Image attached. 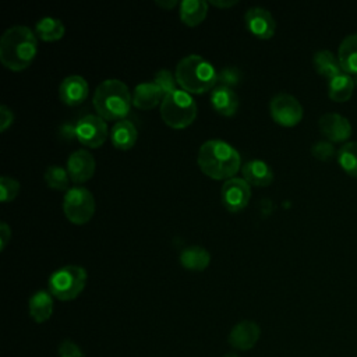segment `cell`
Here are the masks:
<instances>
[{
  "label": "cell",
  "instance_id": "obj_18",
  "mask_svg": "<svg viewBox=\"0 0 357 357\" xmlns=\"http://www.w3.org/2000/svg\"><path fill=\"white\" fill-rule=\"evenodd\" d=\"M211 105L216 113L222 116H233L238 106V99L230 86L219 85L211 93Z\"/></svg>",
  "mask_w": 357,
  "mask_h": 357
},
{
  "label": "cell",
  "instance_id": "obj_38",
  "mask_svg": "<svg viewBox=\"0 0 357 357\" xmlns=\"http://www.w3.org/2000/svg\"><path fill=\"white\" fill-rule=\"evenodd\" d=\"M225 357H238L237 354H234V353H229V354H226Z\"/></svg>",
  "mask_w": 357,
  "mask_h": 357
},
{
  "label": "cell",
  "instance_id": "obj_4",
  "mask_svg": "<svg viewBox=\"0 0 357 357\" xmlns=\"http://www.w3.org/2000/svg\"><path fill=\"white\" fill-rule=\"evenodd\" d=\"M176 79L183 91L188 93H202L216 84L218 73L215 67L199 54H188L176 66Z\"/></svg>",
  "mask_w": 357,
  "mask_h": 357
},
{
  "label": "cell",
  "instance_id": "obj_1",
  "mask_svg": "<svg viewBox=\"0 0 357 357\" xmlns=\"http://www.w3.org/2000/svg\"><path fill=\"white\" fill-rule=\"evenodd\" d=\"M36 35L24 25H14L0 38V61L11 71H22L36 56Z\"/></svg>",
  "mask_w": 357,
  "mask_h": 357
},
{
  "label": "cell",
  "instance_id": "obj_10",
  "mask_svg": "<svg viewBox=\"0 0 357 357\" xmlns=\"http://www.w3.org/2000/svg\"><path fill=\"white\" fill-rule=\"evenodd\" d=\"M222 202L230 212H240L248 205L251 197L250 184L240 177H231L222 185Z\"/></svg>",
  "mask_w": 357,
  "mask_h": 357
},
{
  "label": "cell",
  "instance_id": "obj_25",
  "mask_svg": "<svg viewBox=\"0 0 357 357\" xmlns=\"http://www.w3.org/2000/svg\"><path fill=\"white\" fill-rule=\"evenodd\" d=\"M208 13V3L204 0H184L180 3V20L188 26L199 25Z\"/></svg>",
  "mask_w": 357,
  "mask_h": 357
},
{
  "label": "cell",
  "instance_id": "obj_20",
  "mask_svg": "<svg viewBox=\"0 0 357 357\" xmlns=\"http://www.w3.org/2000/svg\"><path fill=\"white\" fill-rule=\"evenodd\" d=\"M52 312H53V296L50 294V291L39 290L31 296L29 315L35 322L42 324L47 321L52 317Z\"/></svg>",
  "mask_w": 357,
  "mask_h": 357
},
{
  "label": "cell",
  "instance_id": "obj_11",
  "mask_svg": "<svg viewBox=\"0 0 357 357\" xmlns=\"http://www.w3.org/2000/svg\"><path fill=\"white\" fill-rule=\"evenodd\" d=\"M244 22L251 35L258 39H269L273 36L276 22L272 14L262 7H251L244 15Z\"/></svg>",
  "mask_w": 357,
  "mask_h": 357
},
{
  "label": "cell",
  "instance_id": "obj_24",
  "mask_svg": "<svg viewBox=\"0 0 357 357\" xmlns=\"http://www.w3.org/2000/svg\"><path fill=\"white\" fill-rule=\"evenodd\" d=\"M209 262L211 254L199 245L187 247L180 252V264L188 271L201 272L208 268Z\"/></svg>",
  "mask_w": 357,
  "mask_h": 357
},
{
  "label": "cell",
  "instance_id": "obj_36",
  "mask_svg": "<svg viewBox=\"0 0 357 357\" xmlns=\"http://www.w3.org/2000/svg\"><path fill=\"white\" fill-rule=\"evenodd\" d=\"M211 4H212V6H216V7H220V8H229V7L234 6V4H237V1H236V0H230V1H219V0H212V1H211Z\"/></svg>",
  "mask_w": 357,
  "mask_h": 357
},
{
  "label": "cell",
  "instance_id": "obj_15",
  "mask_svg": "<svg viewBox=\"0 0 357 357\" xmlns=\"http://www.w3.org/2000/svg\"><path fill=\"white\" fill-rule=\"evenodd\" d=\"M88 92V82L81 75H68L59 86L60 99L67 106H77L82 103L86 99Z\"/></svg>",
  "mask_w": 357,
  "mask_h": 357
},
{
  "label": "cell",
  "instance_id": "obj_27",
  "mask_svg": "<svg viewBox=\"0 0 357 357\" xmlns=\"http://www.w3.org/2000/svg\"><path fill=\"white\" fill-rule=\"evenodd\" d=\"M340 167L351 177L357 178V142L350 141L340 146L336 156Z\"/></svg>",
  "mask_w": 357,
  "mask_h": 357
},
{
  "label": "cell",
  "instance_id": "obj_5",
  "mask_svg": "<svg viewBox=\"0 0 357 357\" xmlns=\"http://www.w3.org/2000/svg\"><path fill=\"white\" fill-rule=\"evenodd\" d=\"M160 116L169 127L185 128L197 117V103L188 92L176 89L163 96Z\"/></svg>",
  "mask_w": 357,
  "mask_h": 357
},
{
  "label": "cell",
  "instance_id": "obj_28",
  "mask_svg": "<svg viewBox=\"0 0 357 357\" xmlns=\"http://www.w3.org/2000/svg\"><path fill=\"white\" fill-rule=\"evenodd\" d=\"M43 177H45L46 184L53 190H59V191L70 190L68 188V183H70L68 172H67V169H64L59 165L49 166L43 174Z\"/></svg>",
  "mask_w": 357,
  "mask_h": 357
},
{
  "label": "cell",
  "instance_id": "obj_23",
  "mask_svg": "<svg viewBox=\"0 0 357 357\" xmlns=\"http://www.w3.org/2000/svg\"><path fill=\"white\" fill-rule=\"evenodd\" d=\"M354 81L350 74L340 73L328 81V96L333 102H346L351 98L354 91Z\"/></svg>",
  "mask_w": 357,
  "mask_h": 357
},
{
  "label": "cell",
  "instance_id": "obj_9",
  "mask_svg": "<svg viewBox=\"0 0 357 357\" xmlns=\"http://www.w3.org/2000/svg\"><path fill=\"white\" fill-rule=\"evenodd\" d=\"M74 134L77 139L88 148H99L109 135L106 121L95 114H86L78 120Z\"/></svg>",
  "mask_w": 357,
  "mask_h": 357
},
{
  "label": "cell",
  "instance_id": "obj_19",
  "mask_svg": "<svg viewBox=\"0 0 357 357\" xmlns=\"http://www.w3.org/2000/svg\"><path fill=\"white\" fill-rule=\"evenodd\" d=\"M337 59L343 73L357 74V32L343 38L337 49Z\"/></svg>",
  "mask_w": 357,
  "mask_h": 357
},
{
  "label": "cell",
  "instance_id": "obj_14",
  "mask_svg": "<svg viewBox=\"0 0 357 357\" xmlns=\"http://www.w3.org/2000/svg\"><path fill=\"white\" fill-rule=\"evenodd\" d=\"M261 335L257 322L245 319L234 325L229 333V343L237 350H250L255 346Z\"/></svg>",
  "mask_w": 357,
  "mask_h": 357
},
{
  "label": "cell",
  "instance_id": "obj_7",
  "mask_svg": "<svg viewBox=\"0 0 357 357\" xmlns=\"http://www.w3.org/2000/svg\"><path fill=\"white\" fill-rule=\"evenodd\" d=\"M63 211L66 218L74 225H85L95 212V199L85 187H73L66 191L63 198Z\"/></svg>",
  "mask_w": 357,
  "mask_h": 357
},
{
  "label": "cell",
  "instance_id": "obj_26",
  "mask_svg": "<svg viewBox=\"0 0 357 357\" xmlns=\"http://www.w3.org/2000/svg\"><path fill=\"white\" fill-rule=\"evenodd\" d=\"M64 32V24L59 18L53 17H43L35 25V35L45 42L59 40L60 38H63Z\"/></svg>",
  "mask_w": 357,
  "mask_h": 357
},
{
  "label": "cell",
  "instance_id": "obj_8",
  "mask_svg": "<svg viewBox=\"0 0 357 357\" xmlns=\"http://www.w3.org/2000/svg\"><path fill=\"white\" fill-rule=\"evenodd\" d=\"M271 116L275 123L283 127H294L303 119V106L290 93H278L269 103Z\"/></svg>",
  "mask_w": 357,
  "mask_h": 357
},
{
  "label": "cell",
  "instance_id": "obj_37",
  "mask_svg": "<svg viewBox=\"0 0 357 357\" xmlns=\"http://www.w3.org/2000/svg\"><path fill=\"white\" fill-rule=\"evenodd\" d=\"M155 4L159 6V7H162V8L170 10V8H173L174 6H177V1H176V0H167V1H165V0H156Z\"/></svg>",
  "mask_w": 357,
  "mask_h": 357
},
{
  "label": "cell",
  "instance_id": "obj_2",
  "mask_svg": "<svg viewBox=\"0 0 357 357\" xmlns=\"http://www.w3.org/2000/svg\"><path fill=\"white\" fill-rule=\"evenodd\" d=\"M197 163L208 177L213 180H229L240 169L241 158L237 149L226 141L208 139L198 149Z\"/></svg>",
  "mask_w": 357,
  "mask_h": 357
},
{
  "label": "cell",
  "instance_id": "obj_35",
  "mask_svg": "<svg viewBox=\"0 0 357 357\" xmlns=\"http://www.w3.org/2000/svg\"><path fill=\"white\" fill-rule=\"evenodd\" d=\"M10 238H11V229H10V226L6 222H1L0 223V241H1L0 250L1 251L6 248V245L8 244Z\"/></svg>",
  "mask_w": 357,
  "mask_h": 357
},
{
  "label": "cell",
  "instance_id": "obj_34",
  "mask_svg": "<svg viewBox=\"0 0 357 357\" xmlns=\"http://www.w3.org/2000/svg\"><path fill=\"white\" fill-rule=\"evenodd\" d=\"M13 120H14L13 112L6 105H1L0 106V131L1 132L6 131L13 124Z\"/></svg>",
  "mask_w": 357,
  "mask_h": 357
},
{
  "label": "cell",
  "instance_id": "obj_30",
  "mask_svg": "<svg viewBox=\"0 0 357 357\" xmlns=\"http://www.w3.org/2000/svg\"><path fill=\"white\" fill-rule=\"evenodd\" d=\"M20 191V183L8 176H3L0 178V194H1V201L3 202H10L13 201Z\"/></svg>",
  "mask_w": 357,
  "mask_h": 357
},
{
  "label": "cell",
  "instance_id": "obj_21",
  "mask_svg": "<svg viewBox=\"0 0 357 357\" xmlns=\"http://www.w3.org/2000/svg\"><path fill=\"white\" fill-rule=\"evenodd\" d=\"M110 139L117 149H131L137 141V128L130 120H120L112 127Z\"/></svg>",
  "mask_w": 357,
  "mask_h": 357
},
{
  "label": "cell",
  "instance_id": "obj_39",
  "mask_svg": "<svg viewBox=\"0 0 357 357\" xmlns=\"http://www.w3.org/2000/svg\"><path fill=\"white\" fill-rule=\"evenodd\" d=\"M353 77V81H354V84H356V86H357V74H354V75H351Z\"/></svg>",
  "mask_w": 357,
  "mask_h": 357
},
{
  "label": "cell",
  "instance_id": "obj_29",
  "mask_svg": "<svg viewBox=\"0 0 357 357\" xmlns=\"http://www.w3.org/2000/svg\"><path fill=\"white\" fill-rule=\"evenodd\" d=\"M311 153L315 159L322 160V162H329L332 160L335 156H337V152L333 146V144L328 139H322V141H317L312 144L311 146Z\"/></svg>",
  "mask_w": 357,
  "mask_h": 357
},
{
  "label": "cell",
  "instance_id": "obj_17",
  "mask_svg": "<svg viewBox=\"0 0 357 357\" xmlns=\"http://www.w3.org/2000/svg\"><path fill=\"white\" fill-rule=\"evenodd\" d=\"M163 91L155 82H141L132 93V105L141 110H151L163 100Z\"/></svg>",
  "mask_w": 357,
  "mask_h": 357
},
{
  "label": "cell",
  "instance_id": "obj_32",
  "mask_svg": "<svg viewBox=\"0 0 357 357\" xmlns=\"http://www.w3.org/2000/svg\"><path fill=\"white\" fill-rule=\"evenodd\" d=\"M60 357H84V351L73 340H63L59 346Z\"/></svg>",
  "mask_w": 357,
  "mask_h": 357
},
{
  "label": "cell",
  "instance_id": "obj_16",
  "mask_svg": "<svg viewBox=\"0 0 357 357\" xmlns=\"http://www.w3.org/2000/svg\"><path fill=\"white\" fill-rule=\"evenodd\" d=\"M241 173H243V178L250 185L266 187L273 180V172L271 166L266 162L259 159H252L244 163L241 166Z\"/></svg>",
  "mask_w": 357,
  "mask_h": 357
},
{
  "label": "cell",
  "instance_id": "obj_33",
  "mask_svg": "<svg viewBox=\"0 0 357 357\" xmlns=\"http://www.w3.org/2000/svg\"><path fill=\"white\" fill-rule=\"evenodd\" d=\"M218 81H220L222 85H226V86L231 88V85L238 81L237 71L234 68H226L220 74H218Z\"/></svg>",
  "mask_w": 357,
  "mask_h": 357
},
{
  "label": "cell",
  "instance_id": "obj_12",
  "mask_svg": "<svg viewBox=\"0 0 357 357\" xmlns=\"http://www.w3.org/2000/svg\"><path fill=\"white\" fill-rule=\"evenodd\" d=\"M321 134L331 142L346 141L351 135V124L347 117L339 113H325L318 120Z\"/></svg>",
  "mask_w": 357,
  "mask_h": 357
},
{
  "label": "cell",
  "instance_id": "obj_6",
  "mask_svg": "<svg viewBox=\"0 0 357 357\" xmlns=\"http://www.w3.org/2000/svg\"><path fill=\"white\" fill-rule=\"evenodd\" d=\"M86 283V271L78 265H67L54 271L49 278V291L61 301L79 296Z\"/></svg>",
  "mask_w": 357,
  "mask_h": 357
},
{
  "label": "cell",
  "instance_id": "obj_13",
  "mask_svg": "<svg viewBox=\"0 0 357 357\" xmlns=\"http://www.w3.org/2000/svg\"><path fill=\"white\" fill-rule=\"evenodd\" d=\"M67 172L74 183L88 181L95 172V159L86 149L74 151L67 159Z\"/></svg>",
  "mask_w": 357,
  "mask_h": 357
},
{
  "label": "cell",
  "instance_id": "obj_22",
  "mask_svg": "<svg viewBox=\"0 0 357 357\" xmlns=\"http://www.w3.org/2000/svg\"><path fill=\"white\" fill-rule=\"evenodd\" d=\"M312 64H314L315 71L319 75L328 78V81L331 78L339 75L340 73H343L340 68L337 56H335L331 50H326V49H322V50H318L314 53Z\"/></svg>",
  "mask_w": 357,
  "mask_h": 357
},
{
  "label": "cell",
  "instance_id": "obj_31",
  "mask_svg": "<svg viewBox=\"0 0 357 357\" xmlns=\"http://www.w3.org/2000/svg\"><path fill=\"white\" fill-rule=\"evenodd\" d=\"M153 82L163 91V93H169L177 89V79L176 75H173L169 70H159L155 74Z\"/></svg>",
  "mask_w": 357,
  "mask_h": 357
},
{
  "label": "cell",
  "instance_id": "obj_3",
  "mask_svg": "<svg viewBox=\"0 0 357 357\" xmlns=\"http://www.w3.org/2000/svg\"><path fill=\"white\" fill-rule=\"evenodd\" d=\"M93 107L103 120H124L132 105L128 86L116 78L102 81L92 98Z\"/></svg>",
  "mask_w": 357,
  "mask_h": 357
}]
</instances>
